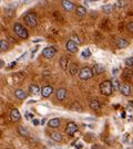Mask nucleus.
Instances as JSON below:
<instances>
[{"label":"nucleus","instance_id":"nucleus-1","mask_svg":"<svg viewBox=\"0 0 133 149\" xmlns=\"http://www.w3.org/2000/svg\"><path fill=\"white\" fill-rule=\"evenodd\" d=\"M114 90L113 88V85H112L111 81H103L101 84H100V91L103 95L109 96L112 94V91Z\"/></svg>","mask_w":133,"mask_h":149},{"label":"nucleus","instance_id":"nucleus-2","mask_svg":"<svg viewBox=\"0 0 133 149\" xmlns=\"http://www.w3.org/2000/svg\"><path fill=\"white\" fill-rule=\"evenodd\" d=\"M13 31H15V33L19 38H21V39H28V31H27L26 28H23V26L20 24V23H15Z\"/></svg>","mask_w":133,"mask_h":149},{"label":"nucleus","instance_id":"nucleus-3","mask_svg":"<svg viewBox=\"0 0 133 149\" xmlns=\"http://www.w3.org/2000/svg\"><path fill=\"white\" fill-rule=\"evenodd\" d=\"M25 22L27 23V26L30 28H36L37 27V17L33 12H28L25 16Z\"/></svg>","mask_w":133,"mask_h":149},{"label":"nucleus","instance_id":"nucleus-4","mask_svg":"<svg viewBox=\"0 0 133 149\" xmlns=\"http://www.w3.org/2000/svg\"><path fill=\"white\" fill-rule=\"evenodd\" d=\"M93 76V72H92V69L85 66V68H82V69L79 71V77L81 80L87 81V80H90L91 77Z\"/></svg>","mask_w":133,"mask_h":149},{"label":"nucleus","instance_id":"nucleus-5","mask_svg":"<svg viewBox=\"0 0 133 149\" xmlns=\"http://www.w3.org/2000/svg\"><path fill=\"white\" fill-rule=\"evenodd\" d=\"M57 53V49L54 47H48V48L43 49L42 51V56L46 59H52L53 56Z\"/></svg>","mask_w":133,"mask_h":149},{"label":"nucleus","instance_id":"nucleus-6","mask_svg":"<svg viewBox=\"0 0 133 149\" xmlns=\"http://www.w3.org/2000/svg\"><path fill=\"white\" fill-rule=\"evenodd\" d=\"M78 130V125L73 122H70L68 123V125H67V127H65V133L68 134L69 136H73L75 133Z\"/></svg>","mask_w":133,"mask_h":149},{"label":"nucleus","instance_id":"nucleus-7","mask_svg":"<svg viewBox=\"0 0 133 149\" xmlns=\"http://www.w3.org/2000/svg\"><path fill=\"white\" fill-rule=\"evenodd\" d=\"M65 49H67V51L70 52V53H75V52H78V44L75 41L69 40L67 42V44H65Z\"/></svg>","mask_w":133,"mask_h":149},{"label":"nucleus","instance_id":"nucleus-8","mask_svg":"<svg viewBox=\"0 0 133 149\" xmlns=\"http://www.w3.org/2000/svg\"><path fill=\"white\" fill-rule=\"evenodd\" d=\"M65 96H67V91L63 87L58 88V90L56 91V97L58 98L59 101H63L64 98H65Z\"/></svg>","mask_w":133,"mask_h":149},{"label":"nucleus","instance_id":"nucleus-9","mask_svg":"<svg viewBox=\"0 0 133 149\" xmlns=\"http://www.w3.org/2000/svg\"><path fill=\"white\" fill-rule=\"evenodd\" d=\"M104 71H106V68H104L102 64H99V63L94 64V66L92 68V72H93V74H96V75L102 74Z\"/></svg>","mask_w":133,"mask_h":149},{"label":"nucleus","instance_id":"nucleus-10","mask_svg":"<svg viewBox=\"0 0 133 149\" xmlns=\"http://www.w3.org/2000/svg\"><path fill=\"white\" fill-rule=\"evenodd\" d=\"M115 45H117L119 49H125L129 47V42L127 40H124L122 38H119L115 40Z\"/></svg>","mask_w":133,"mask_h":149},{"label":"nucleus","instance_id":"nucleus-11","mask_svg":"<svg viewBox=\"0 0 133 149\" xmlns=\"http://www.w3.org/2000/svg\"><path fill=\"white\" fill-rule=\"evenodd\" d=\"M10 118L13 123H17L20 120V113L17 108H13L10 112Z\"/></svg>","mask_w":133,"mask_h":149},{"label":"nucleus","instance_id":"nucleus-12","mask_svg":"<svg viewBox=\"0 0 133 149\" xmlns=\"http://www.w3.org/2000/svg\"><path fill=\"white\" fill-rule=\"evenodd\" d=\"M52 93H53V87L50 85L44 86L42 90H41V95H42L43 97H49Z\"/></svg>","mask_w":133,"mask_h":149},{"label":"nucleus","instance_id":"nucleus-13","mask_svg":"<svg viewBox=\"0 0 133 149\" xmlns=\"http://www.w3.org/2000/svg\"><path fill=\"white\" fill-rule=\"evenodd\" d=\"M29 93L32 96H37L41 93V91H40V88H39V86L37 84H31V85L29 86Z\"/></svg>","mask_w":133,"mask_h":149},{"label":"nucleus","instance_id":"nucleus-14","mask_svg":"<svg viewBox=\"0 0 133 149\" xmlns=\"http://www.w3.org/2000/svg\"><path fill=\"white\" fill-rule=\"evenodd\" d=\"M61 6L65 11H71L73 8H75V5L71 2V1H68V0H63L61 1Z\"/></svg>","mask_w":133,"mask_h":149},{"label":"nucleus","instance_id":"nucleus-15","mask_svg":"<svg viewBox=\"0 0 133 149\" xmlns=\"http://www.w3.org/2000/svg\"><path fill=\"white\" fill-rule=\"evenodd\" d=\"M119 91H120L124 96H129L130 94H131V87H130V85H128V84H123V85H121V87H120V90Z\"/></svg>","mask_w":133,"mask_h":149},{"label":"nucleus","instance_id":"nucleus-16","mask_svg":"<svg viewBox=\"0 0 133 149\" xmlns=\"http://www.w3.org/2000/svg\"><path fill=\"white\" fill-rule=\"evenodd\" d=\"M75 13L78 17H84L87 15V9L83 6H78L77 9H75Z\"/></svg>","mask_w":133,"mask_h":149},{"label":"nucleus","instance_id":"nucleus-17","mask_svg":"<svg viewBox=\"0 0 133 149\" xmlns=\"http://www.w3.org/2000/svg\"><path fill=\"white\" fill-rule=\"evenodd\" d=\"M15 96H16L18 100H25L27 97V93L23 90L19 88V90H16L15 92Z\"/></svg>","mask_w":133,"mask_h":149},{"label":"nucleus","instance_id":"nucleus-18","mask_svg":"<svg viewBox=\"0 0 133 149\" xmlns=\"http://www.w3.org/2000/svg\"><path fill=\"white\" fill-rule=\"evenodd\" d=\"M48 125L51 128H58L60 126V120H59V118H52L48 122Z\"/></svg>","mask_w":133,"mask_h":149},{"label":"nucleus","instance_id":"nucleus-19","mask_svg":"<svg viewBox=\"0 0 133 149\" xmlns=\"http://www.w3.org/2000/svg\"><path fill=\"white\" fill-rule=\"evenodd\" d=\"M90 107L91 109H94V111H98L100 108V103L98 102V100H91L90 101Z\"/></svg>","mask_w":133,"mask_h":149},{"label":"nucleus","instance_id":"nucleus-20","mask_svg":"<svg viewBox=\"0 0 133 149\" xmlns=\"http://www.w3.org/2000/svg\"><path fill=\"white\" fill-rule=\"evenodd\" d=\"M114 9V6L113 5H104L102 6V10L103 12H106V13H111L112 11Z\"/></svg>","mask_w":133,"mask_h":149},{"label":"nucleus","instance_id":"nucleus-21","mask_svg":"<svg viewBox=\"0 0 133 149\" xmlns=\"http://www.w3.org/2000/svg\"><path fill=\"white\" fill-rule=\"evenodd\" d=\"M60 66H61V69L63 70V71H65L67 70V65H68V60H67V58H61L60 59Z\"/></svg>","mask_w":133,"mask_h":149},{"label":"nucleus","instance_id":"nucleus-22","mask_svg":"<svg viewBox=\"0 0 133 149\" xmlns=\"http://www.w3.org/2000/svg\"><path fill=\"white\" fill-rule=\"evenodd\" d=\"M0 50H1V52H5V51L8 50V42L6 40H1L0 41Z\"/></svg>","mask_w":133,"mask_h":149},{"label":"nucleus","instance_id":"nucleus-23","mask_svg":"<svg viewBox=\"0 0 133 149\" xmlns=\"http://www.w3.org/2000/svg\"><path fill=\"white\" fill-rule=\"evenodd\" d=\"M51 138H52L54 141H61V140H62V135L59 133H52L51 134Z\"/></svg>","mask_w":133,"mask_h":149},{"label":"nucleus","instance_id":"nucleus-24","mask_svg":"<svg viewBox=\"0 0 133 149\" xmlns=\"http://www.w3.org/2000/svg\"><path fill=\"white\" fill-rule=\"evenodd\" d=\"M18 133L20 134L21 136H25V137L28 136V132H27V129L26 128H23L22 126H19V127H18Z\"/></svg>","mask_w":133,"mask_h":149},{"label":"nucleus","instance_id":"nucleus-25","mask_svg":"<svg viewBox=\"0 0 133 149\" xmlns=\"http://www.w3.org/2000/svg\"><path fill=\"white\" fill-rule=\"evenodd\" d=\"M81 55H82V58H83V59H88V58H90L91 56L90 50H89V49L83 50V51H82V53H81Z\"/></svg>","mask_w":133,"mask_h":149},{"label":"nucleus","instance_id":"nucleus-26","mask_svg":"<svg viewBox=\"0 0 133 149\" xmlns=\"http://www.w3.org/2000/svg\"><path fill=\"white\" fill-rule=\"evenodd\" d=\"M78 72V66L75 64H71L70 65V74L71 75H75Z\"/></svg>","mask_w":133,"mask_h":149},{"label":"nucleus","instance_id":"nucleus-27","mask_svg":"<svg viewBox=\"0 0 133 149\" xmlns=\"http://www.w3.org/2000/svg\"><path fill=\"white\" fill-rule=\"evenodd\" d=\"M111 82H112V85H113V88H114V90H120L121 85H120V83H119V81H118L117 79H113Z\"/></svg>","mask_w":133,"mask_h":149},{"label":"nucleus","instance_id":"nucleus-28","mask_svg":"<svg viewBox=\"0 0 133 149\" xmlns=\"http://www.w3.org/2000/svg\"><path fill=\"white\" fill-rule=\"evenodd\" d=\"M124 63H125V65L128 66V68H132L133 66V58L131 56V58H127V59L124 60Z\"/></svg>","mask_w":133,"mask_h":149},{"label":"nucleus","instance_id":"nucleus-29","mask_svg":"<svg viewBox=\"0 0 133 149\" xmlns=\"http://www.w3.org/2000/svg\"><path fill=\"white\" fill-rule=\"evenodd\" d=\"M71 109H72V111H78V112H81V111H82V108H81V106H80L78 103L72 104V105H71Z\"/></svg>","mask_w":133,"mask_h":149},{"label":"nucleus","instance_id":"nucleus-30","mask_svg":"<svg viewBox=\"0 0 133 149\" xmlns=\"http://www.w3.org/2000/svg\"><path fill=\"white\" fill-rule=\"evenodd\" d=\"M123 75H124V77H127V79H132L133 77V74H132V72L131 71H129L128 69L127 70H124V72H123Z\"/></svg>","mask_w":133,"mask_h":149},{"label":"nucleus","instance_id":"nucleus-31","mask_svg":"<svg viewBox=\"0 0 133 149\" xmlns=\"http://www.w3.org/2000/svg\"><path fill=\"white\" fill-rule=\"evenodd\" d=\"M114 7L118 8V9H120V8H122L123 7V2H121V1H117V2L114 3Z\"/></svg>","mask_w":133,"mask_h":149},{"label":"nucleus","instance_id":"nucleus-32","mask_svg":"<svg viewBox=\"0 0 133 149\" xmlns=\"http://www.w3.org/2000/svg\"><path fill=\"white\" fill-rule=\"evenodd\" d=\"M127 28H128V30L130 32H132L133 33V22H130L128 26H127Z\"/></svg>","mask_w":133,"mask_h":149},{"label":"nucleus","instance_id":"nucleus-33","mask_svg":"<svg viewBox=\"0 0 133 149\" xmlns=\"http://www.w3.org/2000/svg\"><path fill=\"white\" fill-rule=\"evenodd\" d=\"M27 119H32L33 120V114H30V113H27L26 114Z\"/></svg>","mask_w":133,"mask_h":149},{"label":"nucleus","instance_id":"nucleus-34","mask_svg":"<svg viewBox=\"0 0 133 149\" xmlns=\"http://www.w3.org/2000/svg\"><path fill=\"white\" fill-rule=\"evenodd\" d=\"M71 40H72V41H75V43H79L80 42L79 39H78V37H75H75H72V39H71Z\"/></svg>","mask_w":133,"mask_h":149},{"label":"nucleus","instance_id":"nucleus-35","mask_svg":"<svg viewBox=\"0 0 133 149\" xmlns=\"http://www.w3.org/2000/svg\"><path fill=\"white\" fill-rule=\"evenodd\" d=\"M32 123H33L36 126H38V125H39V120H38V119H33V120H32Z\"/></svg>","mask_w":133,"mask_h":149},{"label":"nucleus","instance_id":"nucleus-36","mask_svg":"<svg viewBox=\"0 0 133 149\" xmlns=\"http://www.w3.org/2000/svg\"><path fill=\"white\" fill-rule=\"evenodd\" d=\"M0 66H1V68H4V65H5V61H4V60H1V61H0Z\"/></svg>","mask_w":133,"mask_h":149},{"label":"nucleus","instance_id":"nucleus-37","mask_svg":"<svg viewBox=\"0 0 133 149\" xmlns=\"http://www.w3.org/2000/svg\"><path fill=\"white\" fill-rule=\"evenodd\" d=\"M81 148H82V144L77 145V149H81Z\"/></svg>","mask_w":133,"mask_h":149},{"label":"nucleus","instance_id":"nucleus-38","mask_svg":"<svg viewBox=\"0 0 133 149\" xmlns=\"http://www.w3.org/2000/svg\"><path fill=\"white\" fill-rule=\"evenodd\" d=\"M92 149H100L99 146H92Z\"/></svg>","mask_w":133,"mask_h":149},{"label":"nucleus","instance_id":"nucleus-39","mask_svg":"<svg viewBox=\"0 0 133 149\" xmlns=\"http://www.w3.org/2000/svg\"><path fill=\"white\" fill-rule=\"evenodd\" d=\"M117 73H118V70H117V69H114V70H113V74L115 75Z\"/></svg>","mask_w":133,"mask_h":149},{"label":"nucleus","instance_id":"nucleus-40","mask_svg":"<svg viewBox=\"0 0 133 149\" xmlns=\"http://www.w3.org/2000/svg\"><path fill=\"white\" fill-rule=\"evenodd\" d=\"M121 117H122V118L125 117V113H122V116H121Z\"/></svg>","mask_w":133,"mask_h":149},{"label":"nucleus","instance_id":"nucleus-41","mask_svg":"<svg viewBox=\"0 0 133 149\" xmlns=\"http://www.w3.org/2000/svg\"><path fill=\"white\" fill-rule=\"evenodd\" d=\"M132 145H133V139H132Z\"/></svg>","mask_w":133,"mask_h":149},{"label":"nucleus","instance_id":"nucleus-42","mask_svg":"<svg viewBox=\"0 0 133 149\" xmlns=\"http://www.w3.org/2000/svg\"><path fill=\"white\" fill-rule=\"evenodd\" d=\"M43 149H47V148H43Z\"/></svg>","mask_w":133,"mask_h":149},{"label":"nucleus","instance_id":"nucleus-43","mask_svg":"<svg viewBox=\"0 0 133 149\" xmlns=\"http://www.w3.org/2000/svg\"><path fill=\"white\" fill-rule=\"evenodd\" d=\"M6 149H9V148H6Z\"/></svg>","mask_w":133,"mask_h":149}]
</instances>
